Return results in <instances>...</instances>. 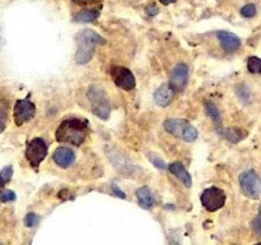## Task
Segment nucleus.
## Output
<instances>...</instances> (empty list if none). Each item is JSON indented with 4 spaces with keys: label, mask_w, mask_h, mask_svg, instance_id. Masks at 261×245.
Returning a JSON list of instances; mask_svg holds the SVG:
<instances>
[{
    "label": "nucleus",
    "mask_w": 261,
    "mask_h": 245,
    "mask_svg": "<svg viewBox=\"0 0 261 245\" xmlns=\"http://www.w3.org/2000/svg\"><path fill=\"white\" fill-rule=\"evenodd\" d=\"M99 17V10L98 9H89L79 12L78 14L74 15L73 22L75 23H89L96 20Z\"/></svg>",
    "instance_id": "17"
},
{
    "label": "nucleus",
    "mask_w": 261,
    "mask_h": 245,
    "mask_svg": "<svg viewBox=\"0 0 261 245\" xmlns=\"http://www.w3.org/2000/svg\"><path fill=\"white\" fill-rule=\"evenodd\" d=\"M76 41V53L75 61L78 64H87L92 58H93L94 48L97 45H103L106 43L102 36L94 32L92 30H83L75 36Z\"/></svg>",
    "instance_id": "2"
},
{
    "label": "nucleus",
    "mask_w": 261,
    "mask_h": 245,
    "mask_svg": "<svg viewBox=\"0 0 261 245\" xmlns=\"http://www.w3.org/2000/svg\"><path fill=\"white\" fill-rule=\"evenodd\" d=\"M0 245H3V244H2V242H0Z\"/></svg>",
    "instance_id": "31"
},
{
    "label": "nucleus",
    "mask_w": 261,
    "mask_h": 245,
    "mask_svg": "<svg viewBox=\"0 0 261 245\" xmlns=\"http://www.w3.org/2000/svg\"><path fill=\"white\" fill-rule=\"evenodd\" d=\"M175 89L171 87L170 83H163L157 88L154 92V101L158 106L166 107L172 102L173 97H175Z\"/></svg>",
    "instance_id": "12"
},
{
    "label": "nucleus",
    "mask_w": 261,
    "mask_h": 245,
    "mask_svg": "<svg viewBox=\"0 0 261 245\" xmlns=\"http://www.w3.org/2000/svg\"><path fill=\"white\" fill-rule=\"evenodd\" d=\"M251 227L252 230H254L255 234L261 235V212L254 218V221H252L251 224Z\"/></svg>",
    "instance_id": "26"
},
{
    "label": "nucleus",
    "mask_w": 261,
    "mask_h": 245,
    "mask_svg": "<svg viewBox=\"0 0 261 245\" xmlns=\"http://www.w3.org/2000/svg\"><path fill=\"white\" fill-rule=\"evenodd\" d=\"M137 198L138 203H139L140 207H143V208L149 209L153 207V197L148 186H142L140 189H138Z\"/></svg>",
    "instance_id": "16"
},
{
    "label": "nucleus",
    "mask_w": 261,
    "mask_h": 245,
    "mask_svg": "<svg viewBox=\"0 0 261 245\" xmlns=\"http://www.w3.org/2000/svg\"><path fill=\"white\" fill-rule=\"evenodd\" d=\"M161 3H162V4H165V5H168V4H171V3H175L176 0H160Z\"/></svg>",
    "instance_id": "29"
},
{
    "label": "nucleus",
    "mask_w": 261,
    "mask_h": 245,
    "mask_svg": "<svg viewBox=\"0 0 261 245\" xmlns=\"http://www.w3.org/2000/svg\"><path fill=\"white\" fill-rule=\"evenodd\" d=\"M47 156V144L42 138H33L25 148V158L33 168H37Z\"/></svg>",
    "instance_id": "6"
},
{
    "label": "nucleus",
    "mask_w": 261,
    "mask_h": 245,
    "mask_svg": "<svg viewBox=\"0 0 261 245\" xmlns=\"http://www.w3.org/2000/svg\"><path fill=\"white\" fill-rule=\"evenodd\" d=\"M15 193L13 190H9V189H5V190H3L2 193H0V202H3V203H8V202H13L15 201Z\"/></svg>",
    "instance_id": "23"
},
{
    "label": "nucleus",
    "mask_w": 261,
    "mask_h": 245,
    "mask_svg": "<svg viewBox=\"0 0 261 245\" xmlns=\"http://www.w3.org/2000/svg\"><path fill=\"white\" fill-rule=\"evenodd\" d=\"M242 17L245 18H252L256 15V7L254 4H246L241 9Z\"/></svg>",
    "instance_id": "22"
},
{
    "label": "nucleus",
    "mask_w": 261,
    "mask_h": 245,
    "mask_svg": "<svg viewBox=\"0 0 261 245\" xmlns=\"http://www.w3.org/2000/svg\"><path fill=\"white\" fill-rule=\"evenodd\" d=\"M255 245H261V242H257V244H255Z\"/></svg>",
    "instance_id": "30"
},
{
    "label": "nucleus",
    "mask_w": 261,
    "mask_h": 245,
    "mask_svg": "<svg viewBox=\"0 0 261 245\" xmlns=\"http://www.w3.org/2000/svg\"><path fill=\"white\" fill-rule=\"evenodd\" d=\"M205 110H206V114L209 115V116L213 119V121L216 122H221V111L218 110V107L216 106L214 104H212V102H206L205 104Z\"/></svg>",
    "instance_id": "19"
},
{
    "label": "nucleus",
    "mask_w": 261,
    "mask_h": 245,
    "mask_svg": "<svg viewBox=\"0 0 261 245\" xmlns=\"http://www.w3.org/2000/svg\"><path fill=\"white\" fill-rule=\"evenodd\" d=\"M36 114V106L32 101L24 99V100H18L14 105V121L18 127L23 125L24 122L30 121Z\"/></svg>",
    "instance_id": "9"
},
{
    "label": "nucleus",
    "mask_w": 261,
    "mask_h": 245,
    "mask_svg": "<svg viewBox=\"0 0 261 245\" xmlns=\"http://www.w3.org/2000/svg\"><path fill=\"white\" fill-rule=\"evenodd\" d=\"M71 2L75 3V4L84 5V4H92V3H98L99 0H71Z\"/></svg>",
    "instance_id": "27"
},
{
    "label": "nucleus",
    "mask_w": 261,
    "mask_h": 245,
    "mask_svg": "<svg viewBox=\"0 0 261 245\" xmlns=\"http://www.w3.org/2000/svg\"><path fill=\"white\" fill-rule=\"evenodd\" d=\"M189 66L186 64L180 63L172 69V73L170 77V84L176 92H182L186 88L189 82Z\"/></svg>",
    "instance_id": "10"
},
{
    "label": "nucleus",
    "mask_w": 261,
    "mask_h": 245,
    "mask_svg": "<svg viewBox=\"0 0 261 245\" xmlns=\"http://www.w3.org/2000/svg\"><path fill=\"white\" fill-rule=\"evenodd\" d=\"M7 119H8V107L7 104L0 102V133L5 129L7 127Z\"/></svg>",
    "instance_id": "21"
},
{
    "label": "nucleus",
    "mask_w": 261,
    "mask_h": 245,
    "mask_svg": "<svg viewBox=\"0 0 261 245\" xmlns=\"http://www.w3.org/2000/svg\"><path fill=\"white\" fill-rule=\"evenodd\" d=\"M201 204L209 212H216L221 209L226 203V193L222 189L212 186L205 189L201 194Z\"/></svg>",
    "instance_id": "7"
},
{
    "label": "nucleus",
    "mask_w": 261,
    "mask_h": 245,
    "mask_svg": "<svg viewBox=\"0 0 261 245\" xmlns=\"http://www.w3.org/2000/svg\"><path fill=\"white\" fill-rule=\"evenodd\" d=\"M218 133L222 137L226 138L231 143L241 142L244 138H246L247 133L245 130L239 129V128H229V129H218Z\"/></svg>",
    "instance_id": "15"
},
{
    "label": "nucleus",
    "mask_w": 261,
    "mask_h": 245,
    "mask_svg": "<svg viewBox=\"0 0 261 245\" xmlns=\"http://www.w3.org/2000/svg\"><path fill=\"white\" fill-rule=\"evenodd\" d=\"M241 190L251 199H259L261 197V179L254 170H247L240 176Z\"/></svg>",
    "instance_id": "5"
},
{
    "label": "nucleus",
    "mask_w": 261,
    "mask_h": 245,
    "mask_svg": "<svg viewBox=\"0 0 261 245\" xmlns=\"http://www.w3.org/2000/svg\"><path fill=\"white\" fill-rule=\"evenodd\" d=\"M168 168H170L171 173L173 174V175L176 176V178L178 179L180 181H182V184L185 186H191V176L190 174L188 173V170H186L185 167L182 166V163L181 162H173L171 163L170 166H168Z\"/></svg>",
    "instance_id": "14"
},
{
    "label": "nucleus",
    "mask_w": 261,
    "mask_h": 245,
    "mask_svg": "<svg viewBox=\"0 0 261 245\" xmlns=\"http://www.w3.org/2000/svg\"><path fill=\"white\" fill-rule=\"evenodd\" d=\"M217 37H218L223 50L227 53H234L241 46V40L234 33L228 32V31H219L217 33Z\"/></svg>",
    "instance_id": "11"
},
{
    "label": "nucleus",
    "mask_w": 261,
    "mask_h": 245,
    "mask_svg": "<svg viewBox=\"0 0 261 245\" xmlns=\"http://www.w3.org/2000/svg\"><path fill=\"white\" fill-rule=\"evenodd\" d=\"M53 160L58 166H60V167L63 168H66L70 165H73V162L75 161V155H74V152L70 150V148L59 147L58 150L54 152Z\"/></svg>",
    "instance_id": "13"
},
{
    "label": "nucleus",
    "mask_w": 261,
    "mask_h": 245,
    "mask_svg": "<svg viewBox=\"0 0 261 245\" xmlns=\"http://www.w3.org/2000/svg\"><path fill=\"white\" fill-rule=\"evenodd\" d=\"M247 69L252 74H261V59L257 56H250L247 59Z\"/></svg>",
    "instance_id": "18"
},
{
    "label": "nucleus",
    "mask_w": 261,
    "mask_h": 245,
    "mask_svg": "<svg viewBox=\"0 0 261 245\" xmlns=\"http://www.w3.org/2000/svg\"><path fill=\"white\" fill-rule=\"evenodd\" d=\"M13 175V167L12 166H5L2 171H0V189L12 179Z\"/></svg>",
    "instance_id": "20"
},
{
    "label": "nucleus",
    "mask_w": 261,
    "mask_h": 245,
    "mask_svg": "<svg viewBox=\"0 0 261 245\" xmlns=\"http://www.w3.org/2000/svg\"><path fill=\"white\" fill-rule=\"evenodd\" d=\"M88 97L91 100L92 112L102 120L109 119L110 112H111V106H110V101L107 100L103 89L94 84V86L89 88Z\"/></svg>",
    "instance_id": "3"
},
{
    "label": "nucleus",
    "mask_w": 261,
    "mask_h": 245,
    "mask_svg": "<svg viewBox=\"0 0 261 245\" xmlns=\"http://www.w3.org/2000/svg\"><path fill=\"white\" fill-rule=\"evenodd\" d=\"M112 190H114L115 193L117 194V197H120V198H125V197H126L124 191H121L119 188H117V185H112Z\"/></svg>",
    "instance_id": "28"
},
{
    "label": "nucleus",
    "mask_w": 261,
    "mask_h": 245,
    "mask_svg": "<svg viewBox=\"0 0 261 245\" xmlns=\"http://www.w3.org/2000/svg\"><path fill=\"white\" fill-rule=\"evenodd\" d=\"M110 74H111L115 84L120 87V88L125 89V91H132V89L135 88L137 81H135V77L132 73V70H129L127 68H124V66H112Z\"/></svg>",
    "instance_id": "8"
},
{
    "label": "nucleus",
    "mask_w": 261,
    "mask_h": 245,
    "mask_svg": "<svg viewBox=\"0 0 261 245\" xmlns=\"http://www.w3.org/2000/svg\"><path fill=\"white\" fill-rule=\"evenodd\" d=\"M89 134V125L86 119H71L64 120L60 127L56 130V140L60 143H68L73 145L83 144Z\"/></svg>",
    "instance_id": "1"
},
{
    "label": "nucleus",
    "mask_w": 261,
    "mask_h": 245,
    "mask_svg": "<svg viewBox=\"0 0 261 245\" xmlns=\"http://www.w3.org/2000/svg\"><path fill=\"white\" fill-rule=\"evenodd\" d=\"M149 160L152 161V163L155 166V167L162 168V170H165V168L167 167V166H166V163H165V161H163L161 157H158V156L149 155Z\"/></svg>",
    "instance_id": "25"
},
{
    "label": "nucleus",
    "mask_w": 261,
    "mask_h": 245,
    "mask_svg": "<svg viewBox=\"0 0 261 245\" xmlns=\"http://www.w3.org/2000/svg\"><path fill=\"white\" fill-rule=\"evenodd\" d=\"M38 224V216L35 213H28L24 218V225L27 227H35Z\"/></svg>",
    "instance_id": "24"
},
{
    "label": "nucleus",
    "mask_w": 261,
    "mask_h": 245,
    "mask_svg": "<svg viewBox=\"0 0 261 245\" xmlns=\"http://www.w3.org/2000/svg\"><path fill=\"white\" fill-rule=\"evenodd\" d=\"M165 129L170 134L186 140V142H194L198 138V130L189 121L182 119H170L165 121Z\"/></svg>",
    "instance_id": "4"
}]
</instances>
